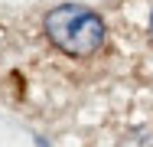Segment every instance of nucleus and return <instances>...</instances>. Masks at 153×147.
Listing matches in <instances>:
<instances>
[{
  "instance_id": "nucleus-1",
  "label": "nucleus",
  "mask_w": 153,
  "mask_h": 147,
  "mask_svg": "<svg viewBox=\"0 0 153 147\" xmlns=\"http://www.w3.org/2000/svg\"><path fill=\"white\" fill-rule=\"evenodd\" d=\"M42 29L56 49H62L65 56H75V59L94 56L104 43L101 16L88 7H75V3H62L56 10H49L42 20Z\"/></svg>"
},
{
  "instance_id": "nucleus-2",
  "label": "nucleus",
  "mask_w": 153,
  "mask_h": 147,
  "mask_svg": "<svg viewBox=\"0 0 153 147\" xmlns=\"http://www.w3.org/2000/svg\"><path fill=\"white\" fill-rule=\"evenodd\" d=\"M150 33H153V13H150Z\"/></svg>"
}]
</instances>
